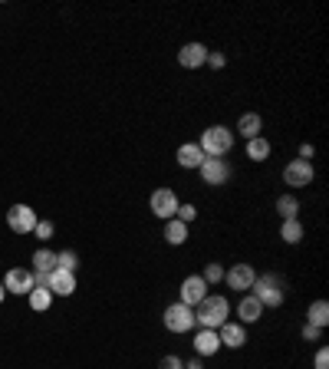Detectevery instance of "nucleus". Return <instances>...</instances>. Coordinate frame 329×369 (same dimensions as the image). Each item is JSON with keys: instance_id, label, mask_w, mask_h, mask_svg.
I'll return each instance as SVG.
<instances>
[{"instance_id": "obj_19", "label": "nucleus", "mask_w": 329, "mask_h": 369, "mask_svg": "<svg viewBox=\"0 0 329 369\" xmlns=\"http://www.w3.org/2000/svg\"><path fill=\"white\" fill-rule=\"evenodd\" d=\"M306 323H310V327H320V330H326V327H329V303L326 300H313L310 310H306Z\"/></svg>"}, {"instance_id": "obj_25", "label": "nucleus", "mask_w": 329, "mask_h": 369, "mask_svg": "<svg viewBox=\"0 0 329 369\" xmlns=\"http://www.w3.org/2000/svg\"><path fill=\"white\" fill-rule=\"evenodd\" d=\"M277 211H280L283 221H290L300 215V201L293 198V195H280V198H277Z\"/></svg>"}, {"instance_id": "obj_8", "label": "nucleus", "mask_w": 329, "mask_h": 369, "mask_svg": "<svg viewBox=\"0 0 329 369\" xmlns=\"http://www.w3.org/2000/svg\"><path fill=\"white\" fill-rule=\"evenodd\" d=\"M197 171H201V181L211 185V188L231 181V165H227V159H204L201 165H197Z\"/></svg>"}, {"instance_id": "obj_14", "label": "nucleus", "mask_w": 329, "mask_h": 369, "mask_svg": "<svg viewBox=\"0 0 329 369\" xmlns=\"http://www.w3.org/2000/svg\"><path fill=\"white\" fill-rule=\"evenodd\" d=\"M207 63V47L204 43H185L178 50V67L181 69H201Z\"/></svg>"}, {"instance_id": "obj_9", "label": "nucleus", "mask_w": 329, "mask_h": 369, "mask_svg": "<svg viewBox=\"0 0 329 369\" xmlns=\"http://www.w3.org/2000/svg\"><path fill=\"white\" fill-rule=\"evenodd\" d=\"M207 290H211V287H207L204 277H201V274H191V277H185V280H181L178 300L185 303V307H197V303L207 297Z\"/></svg>"}, {"instance_id": "obj_3", "label": "nucleus", "mask_w": 329, "mask_h": 369, "mask_svg": "<svg viewBox=\"0 0 329 369\" xmlns=\"http://www.w3.org/2000/svg\"><path fill=\"white\" fill-rule=\"evenodd\" d=\"M161 323H165V330L168 333H191L197 327L195 323V307H185L181 300L168 303L165 313H161Z\"/></svg>"}, {"instance_id": "obj_36", "label": "nucleus", "mask_w": 329, "mask_h": 369, "mask_svg": "<svg viewBox=\"0 0 329 369\" xmlns=\"http://www.w3.org/2000/svg\"><path fill=\"white\" fill-rule=\"evenodd\" d=\"M4 297H7V290H4V280H0V303H4Z\"/></svg>"}, {"instance_id": "obj_4", "label": "nucleus", "mask_w": 329, "mask_h": 369, "mask_svg": "<svg viewBox=\"0 0 329 369\" xmlns=\"http://www.w3.org/2000/svg\"><path fill=\"white\" fill-rule=\"evenodd\" d=\"M250 290H254V297L263 303V310H267V307H283V297H287L283 280L277 274H260Z\"/></svg>"}, {"instance_id": "obj_35", "label": "nucleus", "mask_w": 329, "mask_h": 369, "mask_svg": "<svg viewBox=\"0 0 329 369\" xmlns=\"http://www.w3.org/2000/svg\"><path fill=\"white\" fill-rule=\"evenodd\" d=\"M185 369H201V356H195L191 363H185Z\"/></svg>"}, {"instance_id": "obj_1", "label": "nucleus", "mask_w": 329, "mask_h": 369, "mask_svg": "<svg viewBox=\"0 0 329 369\" xmlns=\"http://www.w3.org/2000/svg\"><path fill=\"white\" fill-rule=\"evenodd\" d=\"M231 320V307H227L224 297L217 294H207L204 300L195 307V323L201 327V330H217L221 323Z\"/></svg>"}, {"instance_id": "obj_31", "label": "nucleus", "mask_w": 329, "mask_h": 369, "mask_svg": "<svg viewBox=\"0 0 329 369\" xmlns=\"http://www.w3.org/2000/svg\"><path fill=\"white\" fill-rule=\"evenodd\" d=\"M158 369H185V360L181 356H161Z\"/></svg>"}, {"instance_id": "obj_18", "label": "nucleus", "mask_w": 329, "mask_h": 369, "mask_svg": "<svg viewBox=\"0 0 329 369\" xmlns=\"http://www.w3.org/2000/svg\"><path fill=\"white\" fill-rule=\"evenodd\" d=\"M260 129H263V119L257 113H244L241 119H237V135H241V139H247V142H250V139H257V135H260Z\"/></svg>"}, {"instance_id": "obj_32", "label": "nucleus", "mask_w": 329, "mask_h": 369, "mask_svg": "<svg viewBox=\"0 0 329 369\" xmlns=\"http://www.w3.org/2000/svg\"><path fill=\"white\" fill-rule=\"evenodd\" d=\"M313 366H316V369H329V350H326V346H320V350H316V356H313Z\"/></svg>"}, {"instance_id": "obj_2", "label": "nucleus", "mask_w": 329, "mask_h": 369, "mask_svg": "<svg viewBox=\"0 0 329 369\" xmlns=\"http://www.w3.org/2000/svg\"><path fill=\"white\" fill-rule=\"evenodd\" d=\"M197 149L204 152V159H224L227 152L234 149V132L227 125H211L204 135L197 139Z\"/></svg>"}, {"instance_id": "obj_20", "label": "nucleus", "mask_w": 329, "mask_h": 369, "mask_svg": "<svg viewBox=\"0 0 329 369\" xmlns=\"http://www.w3.org/2000/svg\"><path fill=\"white\" fill-rule=\"evenodd\" d=\"M165 241H168L171 247H181L185 241H188V225H181L178 218L165 221Z\"/></svg>"}, {"instance_id": "obj_33", "label": "nucleus", "mask_w": 329, "mask_h": 369, "mask_svg": "<svg viewBox=\"0 0 329 369\" xmlns=\"http://www.w3.org/2000/svg\"><path fill=\"white\" fill-rule=\"evenodd\" d=\"M207 63H211L214 69H221V67L227 63V59H224V53H211V50H207Z\"/></svg>"}, {"instance_id": "obj_13", "label": "nucleus", "mask_w": 329, "mask_h": 369, "mask_svg": "<svg viewBox=\"0 0 329 369\" xmlns=\"http://www.w3.org/2000/svg\"><path fill=\"white\" fill-rule=\"evenodd\" d=\"M217 340H221V346H227V350H241L247 343V327L244 323H221L217 327Z\"/></svg>"}, {"instance_id": "obj_27", "label": "nucleus", "mask_w": 329, "mask_h": 369, "mask_svg": "<svg viewBox=\"0 0 329 369\" xmlns=\"http://www.w3.org/2000/svg\"><path fill=\"white\" fill-rule=\"evenodd\" d=\"M175 218H178L181 225H191V221L197 218V208H195V205H191V201H181V205H178V211H175Z\"/></svg>"}, {"instance_id": "obj_30", "label": "nucleus", "mask_w": 329, "mask_h": 369, "mask_svg": "<svg viewBox=\"0 0 329 369\" xmlns=\"http://www.w3.org/2000/svg\"><path fill=\"white\" fill-rule=\"evenodd\" d=\"M303 340H306V343H316V340H323V330H320V327H310V323H303Z\"/></svg>"}, {"instance_id": "obj_21", "label": "nucleus", "mask_w": 329, "mask_h": 369, "mask_svg": "<svg viewBox=\"0 0 329 369\" xmlns=\"http://www.w3.org/2000/svg\"><path fill=\"white\" fill-rule=\"evenodd\" d=\"M27 300H30V310H37V313H47L53 307V294H50L47 287H33L27 294Z\"/></svg>"}, {"instance_id": "obj_5", "label": "nucleus", "mask_w": 329, "mask_h": 369, "mask_svg": "<svg viewBox=\"0 0 329 369\" xmlns=\"http://www.w3.org/2000/svg\"><path fill=\"white\" fill-rule=\"evenodd\" d=\"M178 195L171 188H155L151 191V198H149V208H151V215L155 218H161V221H171L175 218V211H178Z\"/></svg>"}, {"instance_id": "obj_23", "label": "nucleus", "mask_w": 329, "mask_h": 369, "mask_svg": "<svg viewBox=\"0 0 329 369\" xmlns=\"http://www.w3.org/2000/svg\"><path fill=\"white\" fill-rule=\"evenodd\" d=\"M270 142H267V139H263V135H257V139H250V142H247V159L250 161H267L270 159Z\"/></svg>"}, {"instance_id": "obj_11", "label": "nucleus", "mask_w": 329, "mask_h": 369, "mask_svg": "<svg viewBox=\"0 0 329 369\" xmlns=\"http://www.w3.org/2000/svg\"><path fill=\"white\" fill-rule=\"evenodd\" d=\"M257 280V271L250 264H234L231 271H224V284L231 290H250Z\"/></svg>"}, {"instance_id": "obj_15", "label": "nucleus", "mask_w": 329, "mask_h": 369, "mask_svg": "<svg viewBox=\"0 0 329 369\" xmlns=\"http://www.w3.org/2000/svg\"><path fill=\"white\" fill-rule=\"evenodd\" d=\"M191 346H195V356H214L217 350H221V340H217V330H197L195 340H191Z\"/></svg>"}, {"instance_id": "obj_7", "label": "nucleus", "mask_w": 329, "mask_h": 369, "mask_svg": "<svg viewBox=\"0 0 329 369\" xmlns=\"http://www.w3.org/2000/svg\"><path fill=\"white\" fill-rule=\"evenodd\" d=\"M37 211L30 208V205H13L7 211V227L13 234H33V227H37Z\"/></svg>"}, {"instance_id": "obj_34", "label": "nucleus", "mask_w": 329, "mask_h": 369, "mask_svg": "<svg viewBox=\"0 0 329 369\" xmlns=\"http://www.w3.org/2000/svg\"><path fill=\"white\" fill-rule=\"evenodd\" d=\"M313 152H316V149H313L310 142H303V145H300V159H303V161H310V159H313Z\"/></svg>"}, {"instance_id": "obj_24", "label": "nucleus", "mask_w": 329, "mask_h": 369, "mask_svg": "<svg viewBox=\"0 0 329 369\" xmlns=\"http://www.w3.org/2000/svg\"><path fill=\"white\" fill-rule=\"evenodd\" d=\"M280 237H283V244H300V241H303V225H300V218L283 221V225H280Z\"/></svg>"}, {"instance_id": "obj_28", "label": "nucleus", "mask_w": 329, "mask_h": 369, "mask_svg": "<svg viewBox=\"0 0 329 369\" xmlns=\"http://www.w3.org/2000/svg\"><path fill=\"white\" fill-rule=\"evenodd\" d=\"M201 277L207 280V287H211V284H221V280H224V267H221V264H207Z\"/></svg>"}, {"instance_id": "obj_22", "label": "nucleus", "mask_w": 329, "mask_h": 369, "mask_svg": "<svg viewBox=\"0 0 329 369\" xmlns=\"http://www.w3.org/2000/svg\"><path fill=\"white\" fill-rule=\"evenodd\" d=\"M50 271H57V254L47 251V247H40L33 254V274H50Z\"/></svg>"}, {"instance_id": "obj_6", "label": "nucleus", "mask_w": 329, "mask_h": 369, "mask_svg": "<svg viewBox=\"0 0 329 369\" xmlns=\"http://www.w3.org/2000/svg\"><path fill=\"white\" fill-rule=\"evenodd\" d=\"M313 178H316V169H313V161L293 159L290 165L283 169V181H287L290 188H310Z\"/></svg>"}, {"instance_id": "obj_12", "label": "nucleus", "mask_w": 329, "mask_h": 369, "mask_svg": "<svg viewBox=\"0 0 329 369\" xmlns=\"http://www.w3.org/2000/svg\"><path fill=\"white\" fill-rule=\"evenodd\" d=\"M47 290L53 297H73L76 294V274H69V271H50L47 274Z\"/></svg>"}, {"instance_id": "obj_29", "label": "nucleus", "mask_w": 329, "mask_h": 369, "mask_svg": "<svg viewBox=\"0 0 329 369\" xmlns=\"http://www.w3.org/2000/svg\"><path fill=\"white\" fill-rule=\"evenodd\" d=\"M53 231H57V227H53V221H37V227H33V234H37L40 241H50V237H53Z\"/></svg>"}, {"instance_id": "obj_10", "label": "nucleus", "mask_w": 329, "mask_h": 369, "mask_svg": "<svg viewBox=\"0 0 329 369\" xmlns=\"http://www.w3.org/2000/svg\"><path fill=\"white\" fill-rule=\"evenodd\" d=\"M4 290L7 294H17V297H27L33 290V271L27 267H10L4 274Z\"/></svg>"}, {"instance_id": "obj_16", "label": "nucleus", "mask_w": 329, "mask_h": 369, "mask_svg": "<svg viewBox=\"0 0 329 369\" xmlns=\"http://www.w3.org/2000/svg\"><path fill=\"white\" fill-rule=\"evenodd\" d=\"M237 317H241V323H244V327H250V323H257L263 317V303L257 300L254 294L241 297V303H237Z\"/></svg>"}, {"instance_id": "obj_26", "label": "nucleus", "mask_w": 329, "mask_h": 369, "mask_svg": "<svg viewBox=\"0 0 329 369\" xmlns=\"http://www.w3.org/2000/svg\"><path fill=\"white\" fill-rule=\"evenodd\" d=\"M57 267H59V271H69V274H76V267H79V257H76V251H59V254H57Z\"/></svg>"}, {"instance_id": "obj_17", "label": "nucleus", "mask_w": 329, "mask_h": 369, "mask_svg": "<svg viewBox=\"0 0 329 369\" xmlns=\"http://www.w3.org/2000/svg\"><path fill=\"white\" fill-rule=\"evenodd\" d=\"M175 159H178L181 169H197V165L204 161V152L197 149V142H185V145H178Z\"/></svg>"}]
</instances>
